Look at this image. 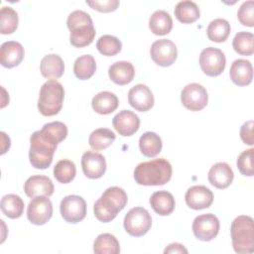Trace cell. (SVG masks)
<instances>
[{"instance_id":"cell-1","label":"cell","mask_w":254,"mask_h":254,"mask_svg":"<svg viewBox=\"0 0 254 254\" xmlns=\"http://www.w3.org/2000/svg\"><path fill=\"white\" fill-rule=\"evenodd\" d=\"M67 136V127L61 121L49 122L30 137L29 159L31 165L40 170L50 167L57 146Z\"/></svg>"},{"instance_id":"cell-2","label":"cell","mask_w":254,"mask_h":254,"mask_svg":"<svg viewBox=\"0 0 254 254\" xmlns=\"http://www.w3.org/2000/svg\"><path fill=\"white\" fill-rule=\"evenodd\" d=\"M172 166L164 158L140 163L134 170V179L141 186H163L172 177Z\"/></svg>"},{"instance_id":"cell-3","label":"cell","mask_w":254,"mask_h":254,"mask_svg":"<svg viewBox=\"0 0 254 254\" xmlns=\"http://www.w3.org/2000/svg\"><path fill=\"white\" fill-rule=\"evenodd\" d=\"M127 200V194L123 189L119 187L108 188L95 201L93 205L94 215L101 222H109L125 207Z\"/></svg>"},{"instance_id":"cell-4","label":"cell","mask_w":254,"mask_h":254,"mask_svg":"<svg viewBox=\"0 0 254 254\" xmlns=\"http://www.w3.org/2000/svg\"><path fill=\"white\" fill-rule=\"evenodd\" d=\"M67 28L70 31V44L76 48H83L90 45L95 37V28L90 15L82 10L71 12L66 20Z\"/></svg>"},{"instance_id":"cell-5","label":"cell","mask_w":254,"mask_h":254,"mask_svg":"<svg viewBox=\"0 0 254 254\" xmlns=\"http://www.w3.org/2000/svg\"><path fill=\"white\" fill-rule=\"evenodd\" d=\"M230 233L232 246L236 253L247 254L254 251V225L251 216H237L231 223Z\"/></svg>"},{"instance_id":"cell-6","label":"cell","mask_w":254,"mask_h":254,"mask_svg":"<svg viewBox=\"0 0 254 254\" xmlns=\"http://www.w3.org/2000/svg\"><path fill=\"white\" fill-rule=\"evenodd\" d=\"M64 98V89L62 83L56 79H50L40 89L38 109L44 116H54L61 111Z\"/></svg>"},{"instance_id":"cell-7","label":"cell","mask_w":254,"mask_h":254,"mask_svg":"<svg viewBox=\"0 0 254 254\" xmlns=\"http://www.w3.org/2000/svg\"><path fill=\"white\" fill-rule=\"evenodd\" d=\"M152 226V217L147 209L137 206L131 208L124 217V228L135 237L145 235Z\"/></svg>"},{"instance_id":"cell-8","label":"cell","mask_w":254,"mask_h":254,"mask_svg":"<svg viewBox=\"0 0 254 254\" xmlns=\"http://www.w3.org/2000/svg\"><path fill=\"white\" fill-rule=\"evenodd\" d=\"M226 59L219 49L208 47L201 51L199 56V65L201 70L208 76H217L225 68Z\"/></svg>"},{"instance_id":"cell-9","label":"cell","mask_w":254,"mask_h":254,"mask_svg":"<svg viewBox=\"0 0 254 254\" xmlns=\"http://www.w3.org/2000/svg\"><path fill=\"white\" fill-rule=\"evenodd\" d=\"M62 217L68 223H77L86 215V202L76 194L64 196L60 204Z\"/></svg>"},{"instance_id":"cell-10","label":"cell","mask_w":254,"mask_h":254,"mask_svg":"<svg viewBox=\"0 0 254 254\" xmlns=\"http://www.w3.org/2000/svg\"><path fill=\"white\" fill-rule=\"evenodd\" d=\"M183 105L190 111L202 110L208 101L206 89L199 83H190L186 85L181 93Z\"/></svg>"},{"instance_id":"cell-11","label":"cell","mask_w":254,"mask_h":254,"mask_svg":"<svg viewBox=\"0 0 254 254\" xmlns=\"http://www.w3.org/2000/svg\"><path fill=\"white\" fill-rule=\"evenodd\" d=\"M53 215V203L48 196L39 195L32 198L27 208V218L35 225L47 223Z\"/></svg>"},{"instance_id":"cell-12","label":"cell","mask_w":254,"mask_h":254,"mask_svg":"<svg viewBox=\"0 0 254 254\" xmlns=\"http://www.w3.org/2000/svg\"><path fill=\"white\" fill-rule=\"evenodd\" d=\"M219 219L212 213H205L196 216L192 222V232L201 241H210L219 232Z\"/></svg>"},{"instance_id":"cell-13","label":"cell","mask_w":254,"mask_h":254,"mask_svg":"<svg viewBox=\"0 0 254 254\" xmlns=\"http://www.w3.org/2000/svg\"><path fill=\"white\" fill-rule=\"evenodd\" d=\"M150 55L156 64L160 66H169L177 60L178 50L171 40L160 39L152 44Z\"/></svg>"},{"instance_id":"cell-14","label":"cell","mask_w":254,"mask_h":254,"mask_svg":"<svg viewBox=\"0 0 254 254\" xmlns=\"http://www.w3.org/2000/svg\"><path fill=\"white\" fill-rule=\"evenodd\" d=\"M81 167L85 177L99 179L106 171V162L103 155L94 151H86L81 157Z\"/></svg>"},{"instance_id":"cell-15","label":"cell","mask_w":254,"mask_h":254,"mask_svg":"<svg viewBox=\"0 0 254 254\" xmlns=\"http://www.w3.org/2000/svg\"><path fill=\"white\" fill-rule=\"evenodd\" d=\"M186 203L189 207L198 210L209 207L213 202V193L205 186H192L185 194Z\"/></svg>"},{"instance_id":"cell-16","label":"cell","mask_w":254,"mask_h":254,"mask_svg":"<svg viewBox=\"0 0 254 254\" xmlns=\"http://www.w3.org/2000/svg\"><path fill=\"white\" fill-rule=\"evenodd\" d=\"M128 102L137 111L145 112L153 107L154 95L147 85L139 83L129 90Z\"/></svg>"},{"instance_id":"cell-17","label":"cell","mask_w":254,"mask_h":254,"mask_svg":"<svg viewBox=\"0 0 254 254\" xmlns=\"http://www.w3.org/2000/svg\"><path fill=\"white\" fill-rule=\"evenodd\" d=\"M112 125L122 136H131L136 133L140 126V119L131 110H121L112 119Z\"/></svg>"},{"instance_id":"cell-18","label":"cell","mask_w":254,"mask_h":254,"mask_svg":"<svg viewBox=\"0 0 254 254\" xmlns=\"http://www.w3.org/2000/svg\"><path fill=\"white\" fill-rule=\"evenodd\" d=\"M54 184L49 177L36 175L28 178L24 185V191L27 196L33 198L35 196L44 195L51 196L54 193Z\"/></svg>"},{"instance_id":"cell-19","label":"cell","mask_w":254,"mask_h":254,"mask_svg":"<svg viewBox=\"0 0 254 254\" xmlns=\"http://www.w3.org/2000/svg\"><path fill=\"white\" fill-rule=\"evenodd\" d=\"M24 48L16 41H8L1 45L0 62L4 67L12 68L17 66L24 59Z\"/></svg>"},{"instance_id":"cell-20","label":"cell","mask_w":254,"mask_h":254,"mask_svg":"<svg viewBox=\"0 0 254 254\" xmlns=\"http://www.w3.org/2000/svg\"><path fill=\"white\" fill-rule=\"evenodd\" d=\"M234 178L232 169L227 163L218 162L214 164L208 172V181L216 189L228 188Z\"/></svg>"},{"instance_id":"cell-21","label":"cell","mask_w":254,"mask_h":254,"mask_svg":"<svg viewBox=\"0 0 254 254\" xmlns=\"http://www.w3.org/2000/svg\"><path fill=\"white\" fill-rule=\"evenodd\" d=\"M231 80L239 86L248 85L253 78V66L252 64L245 59L235 60L229 70Z\"/></svg>"},{"instance_id":"cell-22","label":"cell","mask_w":254,"mask_h":254,"mask_svg":"<svg viewBox=\"0 0 254 254\" xmlns=\"http://www.w3.org/2000/svg\"><path fill=\"white\" fill-rule=\"evenodd\" d=\"M110 79L119 85H125L131 82L135 76V69L131 63L120 61L112 64L108 68Z\"/></svg>"},{"instance_id":"cell-23","label":"cell","mask_w":254,"mask_h":254,"mask_svg":"<svg viewBox=\"0 0 254 254\" xmlns=\"http://www.w3.org/2000/svg\"><path fill=\"white\" fill-rule=\"evenodd\" d=\"M40 70L42 75L48 79L60 78L64 71V61L59 55H47L41 61Z\"/></svg>"},{"instance_id":"cell-24","label":"cell","mask_w":254,"mask_h":254,"mask_svg":"<svg viewBox=\"0 0 254 254\" xmlns=\"http://www.w3.org/2000/svg\"><path fill=\"white\" fill-rule=\"evenodd\" d=\"M150 204L157 214L165 216L174 211L176 201L171 192L167 190H158L151 195Z\"/></svg>"},{"instance_id":"cell-25","label":"cell","mask_w":254,"mask_h":254,"mask_svg":"<svg viewBox=\"0 0 254 254\" xmlns=\"http://www.w3.org/2000/svg\"><path fill=\"white\" fill-rule=\"evenodd\" d=\"M119 101L117 96L110 91H101L91 100V106L95 112L101 115H107L115 111Z\"/></svg>"},{"instance_id":"cell-26","label":"cell","mask_w":254,"mask_h":254,"mask_svg":"<svg viewBox=\"0 0 254 254\" xmlns=\"http://www.w3.org/2000/svg\"><path fill=\"white\" fill-rule=\"evenodd\" d=\"M149 28L151 32L158 36H164L171 32L173 20L170 14L164 10L155 11L149 19Z\"/></svg>"},{"instance_id":"cell-27","label":"cell","mask_w":254,"mask_h":254,"mask_svg":"<svg viewBox=\"0 0 254 254\" xmlns=\"http://www.w3.org/2000/svg\"><path fill=\"white\" fill-rule=\"evenodd\" d=\"M162 140L155 132H145L139 139V148L141 153L149 158L157 156L162 150Z\"/></svg>"},{"instance_id":"cell-28","label":"cell","mask_w":254,"mask_h":254,"mask_svg":"<svg viewBox=\"0 0 254 254\" xmlns=\"http://www.w3.org/2000/svg\"><path fill=\"white\" fill-rule=\"evenodd\" d=\"M175 16L180 22L190 24L199 18V8L193 1H180L175 7Z\"/></svg>"},{"instance_id":"cell-29","label":"cell","mask_w":254,"mask_h":254,"mask_svg":"<svg viewBox=\"0 0 254 254\" xmlns=\"http://www.w3.org/2000/svg\"><path fill=\"white\" fill-rule=\"evenodd\" d=\"M23 199L14 193L6 194L2 197L0 207L2 212L9 218H19L24 211Z\"/></svg>"},{"instance_id":"cell-30","label":"cell","mask_w":254,"mask_h":254,"mask_svg":"<svg viewBox=\"0 0 254 254\" xmlns=\"http://www.w3.org/2000/svg\"><path fill=\"white\" fill-rule=\"evenodd\" d=\"M95 254H118L120 245L117 238L110 233H102L97 236L93 243Z\"/></svg>"},{"instance_id":"cell-31","label":"cell","mask_w":254,"mask_h":254,"mask_svg":"<svg viewBox=\"0 0 254 254\" xmlns=\"http://www.w3.org/2000/svg\"><path fill=\"white\" fill-rule=\"evenodd\" d=\"M230 30V24L225 19L217 18L208 24L206 34L210 41L215 43H222L228 38Z\"/></svg>"},{"instance_id":"cell-32","label":"cell","mask_w":254,"mask_h":254,"mask_svg":"<svg viewBox=\"0 0 254 254\" xmlns=\"http://www.w3.org/2000/svg\"><path fill=\"white\" fill-rule=\"evenodd\" d=\"M96 70V63L91 55L78 57L73 64V72L78 79L85 80L90 78Z\"/></svg>"},{"instance_id":"cell-33","label":"cell","mask_w":254,"mask_h":254,"mask_svg":"<svg viewBox=\"0 0 254 254\" xmlns=\"http://www.w3.org/2000/svg\"><path fill=\"white\" fill-rule=\"evenodd\" d=\"M115 134L113 131L107 128H98L91 132L88 138L89 146L95 150H103L109 147L115 141Z\"/></svg>"},{"instance_id":"cell-34","label":"cell","mask_w":254,"mask_h":254,"mask_svg":"<svg viewBox=\"0 0 254 254\" xmlns=\"http://www.w3.org/2000/svg\"><path fill=\"white\" fill-rule=\"evenodd\" d=\"M254 35L250 32H238L233 41L232 47L236 53L242 56H251L254 53Z\"/></svg>"},{"instance_id":"cell-35","label":"cell","mask_w":254,"mask_h":254,"mask_svg":"<svg viewBox=\"0 0 254 254\" xmlns=\"http://www.w3.org/2000/svg\"><path fill=\"white\" fill-rule=\"evenodd\" d=\"M19 23L17 12L9 7L3 6L0 11V32L3 35L12 34L16 31Z\"/></svg>"},{"instance_id":"cell-36","label":"cell","mask_w":254,"mask_h":254,"mask_svg":"<svg viewBox=\"0 0 254 254\" xmlns=\"http://www.w3.org/2000/svg\"><path fill=\"white\" fill-rule=\"evenodd\" d=\"M76 174V168L72 161L61 160L54 167V177L61 184L70 183Z\"/></svg>"},{"instance_id":"cell-37","label":"cell","mask_w":254,"mask_h":254,"mask_svg":"<svg viewBox=\"0 0 254 254\" xmlns=\"http://www.w3.org/2000/svg\"><path fill=\"white\" fill-rule=\"evenodd\" d=\"M96 48L101 55L112 57L121 51L122 44L120 40L115 36L103 35L97 40Z\"/></svg>"},{"instance_id":"cell-38","label":"cell","mask_w":254,"mask_h":254,"mask_svg":"<svg viewBox=\"0 0 254 254\" xmlns=\"http://www.w3.org/2000/svg\"><path fill=\"white\" fill-rule=\"evenodd\" d=\"M253 148L243 151L237 158V168L243 176L252 177L253 171Z\"/></svg>"},{"instance_id":"cell-39","label":"cell","mask_w":254,"mask_h":254,"mask_svg":"<svg viewBox=\"0 0 254 254\" xmlns=\"http://www.w3.org/2000/svg\"><path fill=\"white\" fill-rule=\"evenodd\" d=\"M239 22L247 27L254 26V2L252 0L244 2L237 11Z\"/></svg>"},{"instance_id":"cell-40","label":"cell","mask_w":254,"mask_h":254,"mask_svg":"<svg viewBox=\"0 0 254 254\" xmlns=\"http://www.w3.org/2000/svg\"><path fill=\"white\" fill-rule=\"evenodd\" d=\"M86 4L89 5L92 9L99 12L108 13L117 9L119 6L118 0H86Z\"/></svg>"},{"instance_id":"cell-41","label":"cell","mask_w":254,"mask_h":254,"mask_svg":"<svg viewBox=\"0 0 254 254\" xmlns=\"http://www.w3.org/2000/svg\"><path fill=\"white\" fill-rule=\"evenodd\" d=\"M240 138L244 142V144H247L249 146H252L254 143L253 139V121L249 120L240 128Z\"/></svg>"},{"instance_id":"cell-42","label":"cell","mask_w":254,"mask_h":254,"mask_svg":"<svg viewBox=\"0 0 254 254\" xmlns=\"http://www.w3.org/2000/svg\"><path fill=\"white\" fill-rule=\"evenodd\" d=\"M164 253H188L187 248L180 243H172L164 250Z\"/></svg>"}]
</instances>
